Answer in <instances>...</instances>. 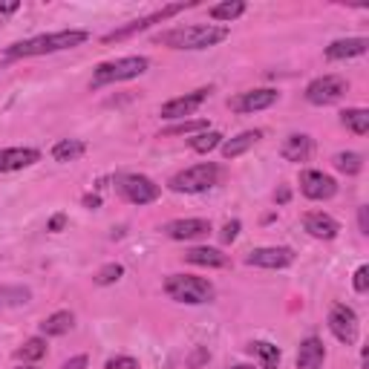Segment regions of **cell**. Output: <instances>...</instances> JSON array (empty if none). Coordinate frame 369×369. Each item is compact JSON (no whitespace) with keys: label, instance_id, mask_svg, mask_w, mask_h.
<instances>
[{"label":"cell","instance_id":"1","mask_svg":"<svg viewBox=\"0 0 369 369\" xmlns=\"http://www.w3.org/2000/svg\"><path fill=\"white\" fill-rule=\"evenodd\" d=\"M231 35L228 26H217V23H194V26H173L168 32H159L156 43L170 46V50H208L217 46Z\"/></svg>","mask_w":369,"mask_h":369},{"label":"cell","instance_id":"2","mask_svg":"<svg viewBox=\"0 0 369 369\" xmlns=\"http://www.w3.org/2000/svg\"><path fill=\"white\" fill-rule=\"evenodd\" d=\"M87 32L84 29H63V32H52V35H38L29 41H18L12 43L6 55L9 58H38V55H52V52H63V50H75V46L87 43Z\"/></svg>","mask_w":369,"mask_h":369},{"label":"cell","instance_id":"3","mask_svg":"<svg viewBox=\"0 0 369 369\" xmlns=\"http://www.w3.org/2000/svg\"><path fill=\"white\" fill-rule=\"evenodd\" d=\"M150 67V61L144 55H127V58H116V61H107L99 63L92 72V87H107V84H119V81H130V78L144 75Z\"/></svg>","mask_w":369,"mask_h":369},{"label":"cell","instance_id":"4","mask_svg":"<svg viewBox=\"0 0 369 369\" xmlns=\"http://www.w3.org/2000/svg\"><path fill=\"white\" fill-rule=\"evenodd\" d=\"M165 292L170 300L188 303V306H199V303L214 300V286L197 275H170L165 280Z\"/></svg>","mask_w":369,"mask_h":369},{"label":"cell","instance_id":"5","mask_svg":"<svg viewBox=\"0 0 369 369\" xmlns=\"http://www.w3.org/2000/svg\"><path fill=\"white\" fill-rule=\"evenodd\" d=\"M217 182H219V168L214 162H202L179 170L168 182V188L176 190V194H202V190H211Z\"/></svg>","mask_w":369,"mask_h":369},{"label":"cell","instance_id":"6","mask_svg":"<svg viewBox=\"0 0 369 369\" xmlns=\"http://www.w3.org/2000/svg\"><path fill=\"white\" fill-rule=\"evenodd\" d=\"M116 190L133 205H150L159 199V194H162V188H159L150 176H141V173H119Z\"/></svg>","mask_w":369,"mask_h":369},{"label":"cell","instance_id":"7","mask_svg":"<svg viewBox=\"0 0 369 369\" xmlns=\"http://www.w3.org/2000/svg\"><path fill=\"white\" fill-rule=\"evenodd\" d=\"M349 90V81L341 75H320L306 87V101L315 107H326L343 99V92Z\"/></svg>","mask_w":369,"mask_h":369},{"label":"cell","instance_id":"8","mask_svg":"<svg viewBox=\"0 0 369 369\" xmlns=\"http://www.w3.org/2000/svg\"><path fill=\"white\" fill-rule=\"evenodd\" d=\"M188 6H194V3H170V6H165V9L153 12L150 18H139V21H130L127 26H121V29H116V32H110V35H104V43H116V41H124V38H130V35H136V32H144V29H150L153 23H162V21L173 18V14L185 12Z\"/></svg>","mask_w":369,"mask_h":369},{"label":"cell","instance_id":"9","mask_svg":"<svg viewBox=\"0 0 369 369\" xmlns=\"http://www.w3.org/2000/svg\"><path fill=\"white\" fill-rule=\"evenodd\" d=\"M329 332L346 346L355 343L358 341V315L349 306H343V303H335L329 312Z\"/></svg>","mask_w":369,"mask_h":369},{"label":"cell","instance_id":"10","mask_svg":"<svg viewBox=\"0 0 369 369\" xmlns=\"http://www.w3.org/2000/svg\"><path fill=\"white\" fill-rule=\"evenodd\" d=\"M300 190H303L306 199L323 202V199H332L335 194H338V182L323 170H303L300 173Z\"/></svg>","mask_w":369,"mask_h":369},{"label":"cell","instance_id":"11","mask_svg":"<svg viewBox=\"0 0 369 369\" xmlns=\"http://www.w3.org/2000/svg\"><path fill=\"white\" fill-rule=\"evenodd\" d=\"M246 263L257 268H288L295 263V251L286 246H271V248H251L246 254Z\"/></svg>","mask_w":369,"mask_h":369},{"label":"cell","instance_id":"12","mask_svg":"<svg viewBox=\"0 0 369 369\" xmlns=\"http://www.w3.org/2000/svg\"><path fill=\"white\" fill-rule=\"evenodd\" d=\"M208 95H211V90H194V92H185L179 95V99H170L168 104H162V110H159V116L162 119H185L190 116L194 110H199L205 101H208Z\"/></svg>","mask_w":369,"mask_h":369},{"label":"cell","instance_id":"13","mask_svg":"<svg viewBox=\"0 0 369 369\" xmlns=\"http://www.w3.org/2000/svg\"><path fill=\"white\" fill-rule=\"evenodd\" d=\"M280 99L277 90H248L243 95H237V99L231 101V110H237V113H257V110H268L275 107Z\"/></svg>","mask_w":369,"mask_h":369},{"label":"cell","instance_id":"14","mask_svg":"<svg viewBox=\"0 0 369 369\" xmlns=\"http://www.w3.org/2000/svg\"><path fill=\"white\" fill-rule=\"evenodd\" d=\"M41 162V153L35 148H6L0 150V173H12V170H23Z\"/></svg>","mask_w":369,"mask_h":369},{"label":"cell","instance_id":"15","mask_svg":"<svg viewBox=\"0 0 369 369\" xmlns=\"http://www.w3.org/2000/svg\"><path fill=\"white\" fill-rule=\"evenodd\" d=\"M303 228H306L315 239H335V237L341 234V222L332 219L323 211H312V214L303 217Z\"/></svg>","mask_w":369,"mask_h":369},{"label":"cell","instance_id":"16","mask_svg":"<svg viewBox=\"0 0 369 369\" xmlns=\"http://www.w3.org/2000/svg\"><path fill=\"white\" fill-rule=\"evenodd\" d=\"M162 231L170 239H197V237H205L208 231H211V222L199 219V217H194V219H173Z\"/></svg>","mask_w":369,"mask_h":369},{"label":"cell","instance_id":"17","mask_svg":"<svg viewBox=\"0 0 369 369\" xmlns=\"http://www.w3.org/2000/svg\"><path fill=\"white\" fill-rule=\"evenodd\" d=\"M312 150H315V141L306 133H292L283 141L280 156L286 159V162H309Z\"/></svg>","mask_w":369,"mask_h":369},{"label":"cell","instance_id":"18","mask_svg":"<svg viewBox=\"0 0 369 369\" xmlns=\"http://www.w3.org/2000/svg\"><path fill=\"white\" fill-rule=\"evenodd\" d=\"M326 358V346L320 338H306L297 349V369H320Z\"/></svg>","mask_w":369,"mask_h":369},{"label":"cell","instance_id":"19","mask_svg":"<svg viewBox=\"0 0 369 369\" xmlns=\"http://www.w3.org/2000/svg\"><path fill=\"white\" fill-rule=\"evenodd\" d=\"M369 41L366 38H343V41H335L326 46V58L329 61H346V58H355L366 52Z\"/></svg>","mask_w":369,"mask_h":369},{"label":"cell","instance_id":"20","mask_svg":"<svg viewBox=\"0 0 369 369\" xmlns=\"http://www.w3.org/2000/svg\"><path fill=\"white\" fill-rule=\"evenodd\" d=\"M260 139H263V130H246V133H239L234 139H226L219 148H222V156H226V159H237V156L248 153Z\"/></svg>","mask_w":369,"mask_h":369},{"label":"cell","instance_id":"21","mask_svg":"<svg viewBox=\"0 0 369 369\" xmlns=\"http://www.w3.org/2000/svg\"><path fill=\"white\" fill-rule=\"evenodd\" d=\"M185 260L194 263V266H208V268H226L228 266V254H222L219 248H208V246H199V248H188L185 251Z\"/></svg>","mask_w":369,"mask_h":369},{"label":"cell","instance_id":"22","mask_svg":"<svg viewBox=\"0 0 369 369\" xmlns=\"http://www.w3.org/2000/svg\"><path fill=\"white\" fill-rule=\"evenodd\" d=\"M72 326H75L72 312H55L41 323V335L43 338H61V335H67Z\"/></svg>","mask_w":369,"mask_h":369},{"label":"cell","instance_id":"23","mask_svg":"<svg viewBox=\"0 0 369 369\" xmlns=\"http://www.w3.org/2000/svg\"><path fill=\"white\" fill-rule=\"evenodd\" d=\"M341 121H343L346 130H352L355 136H366V133H369V110H363V107L343 110V113H341Z\"/></svg>","mask_w":369,"mask_h":369},{"label":"cell","instance_id":"24","mask_svg":"<svg viewBox=\"0 0 369 369\" xmlns=\"http://www.w3.org/2000/svg\"><path fill=\"white\" fill-rule=\"evenodd\" d=\"M87 144L81 139H61L55 148H52V159L55 162H75L78 156H84Z\"/></svg>","mask_w":369,"mask_h":369},{"label":"cell","instance_id":"25","mask_svg":"<svg viewBox=\"0 0 369 369\" xmlns=\"http://www.w3.org/2000/svg\"><path fill=\"white\" fill-rule=\"evenodd\" d=\"M243 12H246V3H243V0H226V3H217V6L208 9V14H211L214 21H228V23L237 21Z\"/></svg>","mask_w":369,"mask_h":369},{"label":"cell","instance_id":"26","mask_svg":"<svg viewBox=\"0 0 369 369\" xmlns=\"http://www.w3.org/2000/svg\"><path fill=\"white\" fill-rule=\"evenodd\" d=\"M332 162H335V168H338L341 173L355 176V173H361V168H363V156H361V153H355V150H343V153L335 156Z\"/></svg>","mask_w":369,"mask_h":369},{"label":"cell","instance_id":"27","mask_svg":"<svg viewBox=\"0 0 369 369\" xmlns=\"http://www.w3.org/2000/svg\"><path fill=\"white\" fill-rule=\"evenodd\" d=\"M248 349L260 355L263 369H277V363H280V349H277L275 343H268V341H257V343H251Z\"/></svg>","mask_w":369,"mask_h":369},{"label":"cell","instance_id":"28","mask_svg":"<svg viewBox=\"0 0 369 369\" xmlns=\"http://www.w3.org/2000/svg\"><path fill=\"white\" fill-rule=\"evenodd\" d=\"M222 144V133H217V130H202V133H197L194 139H190V148H194L197 153H211V150H217Z\"/></svg>","mask_w":369,"mask_h":369},{"label":"cell","instance_id":"29","mask_svg":"<svg viewBox=\"0 0 369 369\" xmlns=\"http://www.w3.org/2000/svg\"><path fill=\"white\" fill-rule=\"evenodd\" d=\"M43 355H46V341H43V338H29V341L18 349V358H21V361H26V363L41 361Z\"/></svg>","mask_w":369,"mask_h":369},{"label":"cell","instance_id":"30","mask_svg":"<svg viewBox=\"0 0 369 369\" xmlns=\"http://www.w3.org/2000/svg\"><path fill=\"white\" fill-rule=\"evenodd\" d=\"M29 300V288L21 286H0V306H21Z\"/></svg>","mask_w":369,"mask_h":369},{"label":"cell","instance_id":"31","mask_svg":"<svg viewBox=\"0 0 369 369\" xmlns=\"http://www.w3.org/2000/svg\"><path fill=\"white\" fill-rule=\"evenodd\" d=\"M208 130V121L205 119H197V121H179L168 127V130H162V136H185V133H202Z\"/></svg>","mask_w":369,"mask_h":369},{"label":"cell","instance_id":"32","mask_svg":"<svg viewBox=\"0 0 369 369\" xmlns=\"http://www.w3.org/2000/svg\"><path fill=\"white\" fill-rule=\"evenodd\" d=\"M121 275H124V268L119 266V263H107L99 275H95V283L99 286H113V283H119L121 280Z\"/></svg>","mask_w":369,"mask_h":369},{"label":"cell","instance_id":"33","mask_svg":"<svg viewBox=\"0 0 369 369\" xmlns=\"http://www.w3.org/2000/svg\"><path fill=\"white\" fill-rule=\"evenodd\" d=\"M104 369H139V361L130 355H119V358H110L104 363Z\"/></svg>","mask_w":369,"mask_h":369},{"label":"cell","instance_id":"34","mask_svg":"<svg viewBox=\"0 0 369 369\" xmlns=\"http://www.w3.org/2000/svg\"><path fill=\"white\" fill-rule=\"evenodd\" d=\"M355 292L358 295H366L369 292V266H361L355 271Z\"/></svg>","mask_w":369,"mask_h":369},{"label":"cell","instance_id":"35","mask_svg":"<svg viewBox=\"0 0 369 369\" xmlns=\"http://www.w3.org/2000/svg\"><path fill=\"white\" fill-rule=\"evenodd\" d=\"M237 237H239V222L234 219V222H228V226L222 228V243H234Z\"/></svg>","mask_w":369,"mask_h":369},{"label":"cell","instance_id":"36","mask_svg":"<svg viewBox=\"0 0 369 369\" xmlns=\"http://www.w3.org/2000/svg\"><path fill=\"white\" fill-rule=\"evenodd\" d=\"M208 358H211V355H208V349H205V346H199V349L194 352V355H190V361H188V363L194 366V369H199V366H202Z\"/></svg>","mask_w":369,"mask_h":369},{"label":"cell","instance_id":"37","mask_svg":"<svg viewBox=\"0 0 369 369\" xmlns=\"http://www.w3.org/2000/svg\"><path fill=\"white\" fill-rule=\"evenodd\" d=\"M61 369H87V355H75V358H70Z\"/></svg>","mask_w":369,"mask_h":369},{"label":"cell","instance_id":"38","mask_svg":"<svg viewBox=\"0 0 369 369\" xmlns=\"http://www.w3.org/2000/svg\"><path fill=\"white\" fill-rule=\"evenodd\" d=\"M63 226H67V217H63V214H55L50 222H46V231H61Z\"/></svg>","mask_w":369,"mask_h":369},{"label":"cell","instance_id":"39","mask_svg":"<svg viewBox=\"0 0 369 369\" xmlns=\"http://www.w3.org/2000/svg\"><path fill=\"white\" fill-rule=\"evenodd\" d=\"M358 222H361V234H369V219H366V208H358Z\"/></svg>","mask_w":369,"mask_h":369},{"label":"cell","instance_id":"40","mask_svg":"<svg viewBox=\"0 0 369 369\" xmlns=\"http://www.w3.org/2000/svg\"><path fill=\"white\" fill-rule=\"evenodd\" d=\"M81 202H84V208H99L101 205V197L99 194H87Z\"/></svg>","mask_w":369,"mask_h":369},{"label":"cell","instance_id":"41","mask_svg":"<svg viewBox=\"0 0 369 369\" xmlns=\"http://www.w3.org/2000/svg\"><path fill=\"white\" fill-rule=\"evenodd\" d=\"M18 6H21V3H0V12H3V14H12V12H18Z\"/></svg>","mask_w":369,"mask_h":369},{"label":"cell","instance_id":"42","mask_svg":"<svg viewBox=\"0 0 369 369\" xmlns=\"http://www.w3.org/2000/svg\"><path fill=\"white\" fill-rule=\"evenodd\" d=\"M277 202H288V188H280V194H277Z\"/></svg>","mask_w":369,"mask_h":369},{"label":"cell","instance_id":"43","mask_svg":"<svg viewBox=\"0 0 369 369\" xmlns=\"http://www.w3.org/2000/svg\"><path fill=\"white\" fill-rule=\"evenodd\" d=\"M231 369H254V366H248V363H237V366H231Z\"/></svg>","mask_w":369,"mask_h":369},{"label":"cell","instance_id":"44","mask_svg":"<svg viewBox=\"0 0 369 369\" xmlns=\"http://www.w3.org/2000/svg\"><path fill=\"white\" fill-rule=\"evenodd\" d=\"M18 369H29V366H18Z\"/></svg>","mask_w":369,"mask_h":369}]
</instances>
